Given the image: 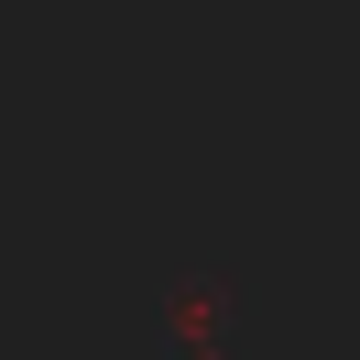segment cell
<instances>
[{"instance_id":"6da1fadb","label":"cell","mask_w":360,"mask_h":360,"mask_svg":"<svg viewBox=\"0 0 360 360\" xmlns=\"http://www.w3.org/2000/svg\"><path fill=\"white\" fill-rule=\"evenodd\" d=\"M229 316H240V284L229 273H186L153 306V338H175L186 360H229Z\"/></svg>"}]
</instances>
